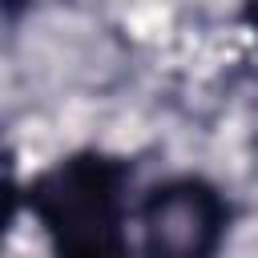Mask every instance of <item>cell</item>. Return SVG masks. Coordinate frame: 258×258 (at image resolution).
<instances>
[{"instance_id": "1", "label": "cell", "mask_w": 258, "mask_h": 258, "mask_svg": "<svg viewBox=\"0 0 258 258\" xmlns=\"http://www.w3.org/2000/svg\"><path fill=\"white\" fill-rule=\"evenodd\" d=\"M125 169L97 153L69 157L36 177L32 214L56 258H121L125 254Z\"/></svg>"}, {"instance_id": "2", "label": "cell", "mask_w": 258, "mask_h": 258, "mask_svg": "<svg viewBox=\"0 0 258 258\" xmlns=\"http://www.w3.org/2000/svg\"><path fill=\"white\" fill-rule=\"evenodd\" d=\"M226 234V202L202 177H169L137 206L141 258H214Z\"/></svg>"}]
</instances>
